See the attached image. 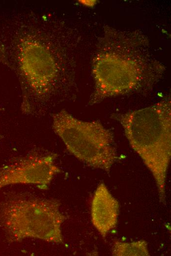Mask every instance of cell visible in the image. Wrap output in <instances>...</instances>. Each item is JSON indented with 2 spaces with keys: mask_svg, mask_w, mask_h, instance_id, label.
<instances>
[{
  "mask_svg": "<svg viewBox=\"0 0 171 256\" xmlns=\"http://www.w3.org/2000/svg\"><path fill=\"white\" fill-rule=\"evenodd\" d=\"M76 30L59 20L30 16L14 36L11 65L22 91L21 109L40 113L76 96Z\"/></svg>",
  "mask_w": 171,
  "mask_h": 256,
  "instance_id": "obj_1",
  "label": "cell"
},
{
  "mask_svg": "<svg viewBox=\"0 0 171 256\" xmlns=\"http://www.w3.org/2000/svg\"><path fill=\"white\" fill-rule=\"evenodd\" d=\"M94 87L88 102L152 89L162 78L165 65L150 51L148 37L139 30L104 27L91 63Z\"/></svg>",
  "mask_w": 171,
  "mask_h": 256,
  "instance_id": "obj_2",
  "label": "cell"
},
{
  "mask_svg": "<svg viewBox=\"0 0 171 256\" xmlns=\"http://www.w3.org/2000/svg\"><path fill=\"white\" fill-rule=\"evenodd\" d=\"M170 97L150 106L111 118L123 127L126 137L152 175L161 203H166V183L171 158Z\"/></svg>",
  "mask_w": 171,
  "mask_h": 256,
  "instance_id": "obj_3",
  "label": "cell"
},
{
  "mask_svg": "<svg viewBox=\"0 0 171 256\" xmlns=\"http://www.w3.org/2000/svg\"><path fill=\"white\" fill-rule=\"evenodd\" d=\"M60 206L56 199L10 193L0 201V228L9 242L34 238L63 244L61 225L66 217Z\"/></svg>",
  "mask_w": 171,
  "mask_h": 256,
  "instance_id": "obj_4",
  "label": "cell"
},
{
  "mask_svg": "<svg viewBox=\"0 0 171 256\" xmlns=\"http://www.w3.org/2000/svg\"><path fill=\"white\" fill-rule=\"evenodd\" d=\"M52 117L53 130L70 153L89 166L110 171L117 154L110 129L99 121L79 120L64 109Z\"/></svg>",
  "mask_w": 171,
  "mask_h": 256,
  "instance_id": "obj_5",
  "label": "cell"
},
{
  "mask_svg": "<svg viewBox=\"0 0 171 256\" xmlns=\"http://www.w3.org/2000/svg\"><path fill=\"white\" fill-rule=\"evenodd\" d=\"M57 155L36 152L15 159L0 168V189L14 184H34L46 189L61 172L55 164Z\"/></svg>",
  "mask_w": 171,
  "mask_h": 256,
  "instance_id": "obj_6",
  "label": "cell"
},
{
  "mask_svg": "<svg viewBox=\"0 0 171 256\" xmlns=\"http://www.w3.org/2000/svg\"><path fill=\"white\" fill-rule=\"evenodd\" d=\"M90 212L93 226L105 238L117 225L119 203L103 182L99 184L94 192Z\"/></svg>",
  "mask_w": 171,
  "mask_h": 256,
  "instance_id": "obj_7",
  "label": "cell"
},
{
  "mask_svg": "<svg viewBox=\"0 0 171 256\" xmlns=\"http://www.w3.org/2000/svg\"><path fill=\"white\" fill-rule=\"evenodd\" d=\"M112 255L114 256H148L147 243L144 240L131 243L115 242L112 248Z\"/></svg>",
  "mask_w": 171,
  "mask_h": 256,
  "instance_id": "obj_8",
  "label": "cell"
},
{
  "mask_svg": "<svg viewBox=\"0 0 171 256\" xmlns=\"http://www.w3.org/2000/svg\"><path fill=\"white\" fill-rule=\"evenodd\" d=\"M82 4L89 7L93 6L96 3V0H79Z\"/></svg>",
  "mask_w": 171,
  "mask_h": 256,
  "instance_id": "obj_9",
  "label": "cell"
}]
</instances>
